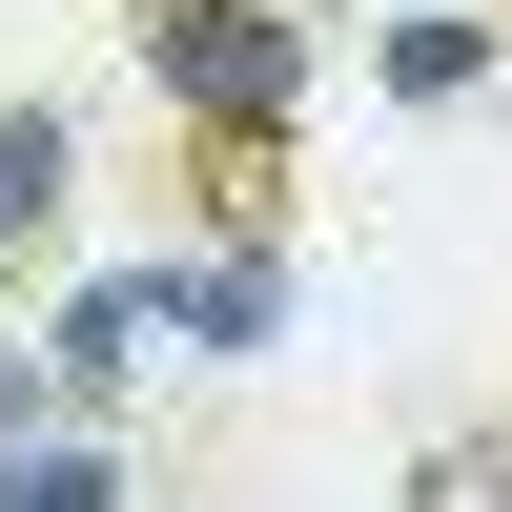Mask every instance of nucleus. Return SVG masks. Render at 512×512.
Segmentation results:
<instances>
[{
  "instance_id": "nucleus-5",
  "label": "nucleus",
  "mask_w": 512,
  "mask_h": 512,
  "mask_svg": "<svg viewBox=\"0 0 512 512\" xmlns=\"http://www.w3.org/2000/svg\"><path fill=\"white\" fill-rule=\"evenodd\" d=\"M0 226H62V123L0 103Z\"/></svg>"
},
{
  "instance_id": "nucleus-4",
  "label": "nucleus",
  "mask_w": 512,
  "mask_h": 512,
  "mask_svg": "<svg viewBox=\"0 0 512 512\" xmlns=\"http://www.w3.org/2000/svg\"><path fill=\"white\" fill-rule=\"evenodd\" d=\"M164 328V287H82L62 308V369H41V390H123V349H144Z\"/></svg>"
},
{
  "instance_id": "nucleus-8",
  "label": "nucleus",
  "mask_w": 512,
  "mask_h": 512,
  "mask_svg": "<svg viewBox=\"0 0 512 512\" xmlns=\"http://www.w3.org/2000/svg\"><path fill=\"white\" fill-rule=\"evenodd\" d=\"M492 472H512V431H492Z\"/></svg>"
},
{
  "instance_id": "nucleus-1",
  "label": "nucleus",
  "mask_w": 512,
  "mask_h": 512,
  "mask_svg": "<svg viewBox=\"0 0 512 512\" xmlns=\"http://www.w3.org/2000/svg\"><path fill=\"white\" fill-rule=\"evenodd\" d=\"M123 41H144L164 123H185V164H205V226L267 246L287 226V123H308V21H287V0H144Z\"/></svg>"
},
{
  "instance_id": "nucleus-6",
  "label": "nucleus",
  "mask_w": 512,
  "mask_h": 512,
  "mask_svg": "<svg viewBox=\"0 0 512 512\" xmlns=\"http://www.w3.org/2000/svg\"><path fill=\"white\" fill-rule=\"evenodd\" d=\"M0 512H123V472H103V451H21V472H0Z\"/></svg>"
},
{
  "instance_id": "nucleus-7",
  "label": "nucleus",
  "mask_w": 512,
  "mask_h": 512,
  "mask_svg": "<svg viewBox=\"0 0 512 512\" xmlns=\"http://www.w3.org/2000/svg\"><path fill=\"white\" fill-rule=\"evenodd\" d=\"M0 431H41V390H21V369H0Z\"/></svg>"
},
{
  "instance_id": "nucleus-3",
  "label": "nucleus",
  "mask_w": 512,
  "mask_h": 512,
  "mask_svg": "<svg viewBox=\"0 0 512 512\" xmlns=\"http://www.w3.org/2000/svg\"><path fill=\"white\" fill-rule=\"evenodd\" d=\"M472 82H492V21H472V0L390 21V103H472Z\"/></svg>"
},
{
  "instance_id": "nucleus-2",
  "label": "nucleus",
  "mask_w": 512,
  "mask_h": 512,
  "mask_svg": "<svg viewBox=\"0 0 512 512\" xmlns=\"http://www.w3.org/2000/svg\"><path fill=\"white\" fill-rule=\"evenodd\" d=\"M267 308H287V246H226V267H164V328H185V349H267Z\"/></svg>"
}]
</instances>
